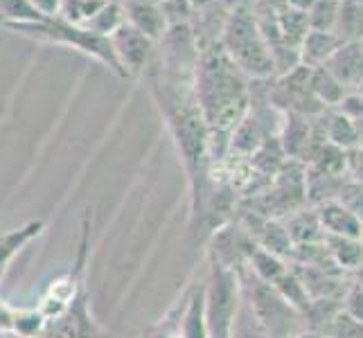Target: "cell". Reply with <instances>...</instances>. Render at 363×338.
Here are the masks:
<instances>
[{
  "label": "cell",
  "mask_w": 363,
  "mask_h": 338,
  "mask_svg": "<svg viewBox=\"0 0 363 338\" xmlns=\"http://www.w3.org/2000/svg\"><path fill=\"white\" fill-rule=\"evenodd\" d=\"M124 9V21L138 32H143L147 39H152L154 43H158L167 32V21L165 14H162L160 0H129V3L122 5Z\"/></svg>",
  "instance_id": "7"
},
{
  "label": "cell",
  "mask_w": 363,
  "mask_h": 338,
  "mask_svg": "<svg viewBox=\"0 0 363 338\" xmlns=\"http://www.w3.org/2000/svg\"><path fill=\"white\" fill-rule=\"evenodd\" d=\"M41 230H43V223L41 221H32V223L25 225V228H18V230L9 232V235L3 237V240H0V275L5 273L9 259L14 257L16 250H21V246L28 244L32 237L41 235Z\"/></svg>",
  "instance_id": "17"
},
{
  "label": "cell",
  "mask_w": 363,
  "mask_h": 338,
  "mask_svg": "<svg viewBox=\"0 0 363 338\" xmlns=\"http://www.w3.org/2000/svg\"><path fill=\"white\" fill-rule=\"evenodd\" d=\"M250 295V311L257 322L264 327L269 338H296L303 334V325L298 322L300 311H296L286 300L275 291V286L259 280L250 271V280L246 284Z\"/></svg>",
  "instance_id": "4"
},
{
  "label": "cell",
  "mask_w": 363,
  "mask_h": 338,
  "mask_svg": "<svg viewBox=\"0 0 363 338\" xmlns=\"http://www.w3.org/2000/svg\"><path fill=\"white\" fill-rule=\"evenodd\" d=\"M341 39L334 32H318V30H309L307 36L300 43V64L307 68H320L328 64V59L341 47Z\"/></svg>",
  "instance_id": "10"
},
{
  "label": "cell",
  "mask_w": 363,
  "mask_h": 338,
  "mask_svg": "<svg viewBox=\"0 0 363 338\" xmlns=\"http://www.w3.org/2000/svg\"><path fill=\"white\" fill-rule=\"evenodd\" d=\"M341 3H343V0H341ZM341 3H339V0H316V3L311 5L309 11H307L309 30L334 32L336 21H339Z\"/></svg>",
  "instance_id": "19"
},
{
  "label": "cell",
  "mask_w": 363,
  "mask_h": 338,
  "mask_svg": "<svg viewBox=\"0 0 363 338\" xmlns=\"http://www.w3.org/2000/svg\"><path fill=\"white\" fill-rule=\"evenodd\" d=\"M339 3H341V0H339Z\"/></svg>",
  "instance_id": "28"
},
{
  "label": "cell",
  "mask_w": 363,
  "mask_h": 338,
  "mask_svg": "<svg viewBox=\"0 0 363 338\" xmlns=\"http://www.w3.org/2000/svg\"><path fill=\"white\" fill-rule=\"evenodd\" d=\"M359 284H363V264L359 266Z\"/></svg>",
  "instance_id": "26"
},
{
  "label": "cell",
  "mask_w": 363,
  "mask_h": 338,
  "mask_svg": "<svg viewBox=\"0 0 363 338\" xmlns=\"http://www.w3.org/2000/svg\"><path fill=\"white\" fill-rule=\"evenodd\" d=\"M30 3L43 18H59L61 3H64V0H30Z\"/></svg>",
  "instance_id": "22"
},
{
  "label": "cell",
  "mask_w": 363,
  "mask_h": 338,
  "mask_svg": "<svg viewBox=\"0 0 363 338\" xmlns=\"http://www.w3.org/2000/svg\"><path fill=\"white\" fill-rule=\"evenodd\" d=\"M113 55L124 72V77H140L149 70L156 55V43L138 32L133 25L124 21L120 28L108 36Z\"/></svg>",
  "instance_id": "6"
},
{
  "label": "cell",
  "mask_w": 363,
  "mask_h": 338,
  "mask_svg": "<svg viewBox=\"0 0 363 338\" xmlns=\"http://www.w3.org/2000/svg\"><path fill=\"white\" fill-rule=\"evenodd\" d=\"M325 248L341 269H359L363 264V244L361 240H350V237H330L325 235Z\"/></svg>",
  "instance_id": "11"
},
{
  "label": "cell",
  "mask_w": 363,
  "mask_h": 338,
  "mask_svg": "<svg viewBox=\"0 0 363 338\" xmlns=\"http://www.w3.org/2000/svg\"><path fill=\"white\" fill-rule=\"evenodd\" d=\"M43 16L32 7L30 0H0V30L7 25L36 23Z\"/></svg>",
  "instance_id": "18"
},
{
  "label": "cell",
  "mask_w": 363,
  "mask_h": 338,
  "mask_svg": "<svg viewBox=\"0 0 363 338\" xmlns=\"http://www.w3.org/2000/svg\"><path fill=\"white\" fill-rule=\"evenodd\" d=\"M286 232H289L291 242L296 244H316L325 240V230L320 225L318 212L316 215H307V212H298L291 217V221L284 225Z\"/></svg>",
  "instance_id": "13"
},
{
  "label": "cell",
  "mask_w": 363,
  "mask_h": 338,
  "mask_svg": "<svg viewBox=\"0 0 363 338\" xmlns=\"http://www.w3.org/2000/svg\"><path fill=\"white\" fill-rule=\"evenodd\" d=\"M259 248L269 250L271 255H291L294 250V242L289 232H286L284 225H280L278 221H262L259 228Z\"/></svg>",
  "instance_id": "16"
},
{
  "label": "cell",
  "mask_w": 363,
  "mask_h": 338,
  "mask_svg": "<svg viewBox=\"0 0 363 338\" xmlns=\"http://www.w3.org/2000/svg\"><path fill=\"white\" fill-rule=\"evenodd\" d=\"M296 338H320V336L314 334V332H303V334H298Z\"/></svg>",
  "instance_id": "25"
},
{
  "label": "cell",
  "mask_w": 363,
  "mask_h": 338,
  "mask_svg": "<svg viewBox=\"0 0 363 338\" xmlns=\"http://www.w3.org/2000/svg\"><path fill=\"white\" fill-rule=\"evenodd\" d=\"M122 23H124V9H122V5L116 3V0H108V3H104L102 7H99V11L89 23L82 25V28L93 32V34H97V36H104V39H108V36L113 34Z\"/></svg>",
  "instance_id": "14"
},
{
  "label": "cell",
  "mask_w": 363,
  "mask_h": 338,
  "mask_svg": "<svg viewBox=\"0 0 363 338\" xmlns=\"http://www.w3.org/2000/svg\"><path fill=\"white\" fill-rule=\"evenodd\" d=\"M309 89H311V93H314V97L318 99V102H323V104H336V102H341V97L345 95L343 86L336 81L323 66L320 68H311Z\"/></svg>",
  "instance_id": "15"
},
{
  "label": "cell",
  "mask_w": 363,
  "mask_h": 338,
  "mask_svg": "<svg viewBox=\"0 0 363 338\" xmlns=\"http://www.w3.org/2000/svg\"><path fill=\"white\" fill-rule=\"evenodd\" d=\"M341 307H343V311L350 318H354L357 322L363 325V284L350 286V289L345 291V295H343Z\"/></svg>",
  "instance_id": "21"
},
{
  "label": "cell",
  "mask_w": 363,
  "mask_h": 338,
  "mask_svg": "<svg viewBox=\"0 0 363 338\" xmlns=\"http://www.w3.org/2000/svg\"><path fill=\"white\" fill-rule=\"evenodd\" d=\"M334 34L339 36L343 43L359 41V36H363V5L361 3H357V0H343Z\"/></svg>",
  "instance_id": "12"
},
{
  "label": "cell",
  "mask_w": 363,
  "mask_h": 338,
  "mask_svg": "<svg viewBox=\"0 0 363 338\" xmlns=\"http://www.w3.org/2000/svg\"><path fill=\"white\" fill-rule=\"evenodd\" d=\"M316 0H286V5L291 9H300V11H309V7L314 5Z\"/></svg>",
  "instance_id": "24"
},
{
  "label": "cell",
  "mask_w": 363,
  "mask_h": 338,
  "mask_svg": "<svg viewBox=\"0 0 363 338\" xmlns=\"http://www.w3.org/2000/svg\"><path fill=\"white\" fill-rule=\"evenodd\" d=\"M228 59L250 79H269L275 74L269 43L253 16V9L228 14L219 36Z\"/></svg>",
  "instance_id": "2"
},
{
  "label": "cell",
  "mask_w": 363,
  "mask_h": 338,
  "mask_svg": "<svg viewBox=\"0 0 363 338\" xmlns=\"http://www.w3.org/2000/svg\"><path fill=\"white\" fill-rule=\"evenodd\" d=\"M104 3H108V0H64V3H61L59 18H64V21L82 28L84 23H89L97 14L99 7Z\"/></svg>",
  "instance_id": "20"
},
{
  "label": "cell",
  "mask_w": 363,
  "mask_h": 338,
  "mask_svg": "<svg viewBox=\"0 0 363 338\" xmlns=\"http://www.w3.org/2000/svg\"><path fill=\"white\" fill-rule=\"evenodd\" d=\"M343 89L363 84V45L361 41H345L323 66Z\"/></svg>",
  "instance_id": "8"
},
{
  "label": "cell",
  "mask_w": 363,
  "mask_h": 338,
  "mask_svg": "<svg viewBox=\"0 0 363 338\" xmlns=\"http://www.w3.org/2000/svg\"><path fill=\"white\" fill-rule=\"evenodd\" d=\"M237 273L215 259L212 278L206 293V327L208 338H230L237 314Z\"/></svg>",
  "instance_id": "5"
},
{
  "label": "cell",
  "mask_w": 363,
  "mask_h": 338,
  "mask_svg": "<svg viewBox=\"0 0 363 338\" xmlns=\"http://www.w3.org/2000/svg\"><path fill=\"white\" fill-rule=\"evenodd\" d=\"M194 97L208 129V149L215 147L221 156L230 145V135L248 113L246 74L237 68L219 43L199 47L194 70Z\"/></svg>",
  "instance_id": "1"
},
{
  "label": "cell",
  "mask_w": 363,
  "mask_h": 338,
  "mask_svg": "<svg viewBox=\"0 0 363 338\" xmlns=\"http://www.w3.org/2000/svg\"><path fill=\"white\" fill-rule=\"evenodd\" d=\"M116 3H120V5H124V3H129V0H116Z\"/></svg>",
  "instance_id": "27"
},
{
  "label": "cell",
  "mask_w": 363,
  "mask_h": 338,
  "mask_svg": "<svg viewBox=\"0 0 363 338\" xmlns=\"http://www.w3.org/2000/svg\"><path fill=\"white\" fill-rule=\"evenodd\" d=\"M215 3L226 9L228 14H233V11H244V9H253L255 7V0H215Z\"/></svg>",
  "instance_id": "23"
},
{
  "label": "cell",
  "mask_w": 363,
  "mask_h": 338,
  "mask_svg": "<svg viewBox=\"0 0 363 338\" xmlns=\"http://www.w3.org/2000/svg\"><path fill=\"white\" fill-rule=\"evenodd\" d=\"M7 32H14L18 36L32 41H43V43H55V45H64L72 47L77 52L97 59L99 64L106 66L111 72H116L118 77H124V72L118 64V59L113 55V47H111L108 39L104 36H97L89 30L79 28V25H72L64 18H41L36 23H21V25H7L3 28ZM127 79V77H124Z\"/></svg>",
  "instance_id": "3"
},
{
  "label": "cell",
  "mask_w": 363,
  "mask_h": 338,
  "mask_svg": "<svg viewBox=\"0 0 363 338\" xmlns=\"http://www.w3.org/2000/svg\"><path fill=\"white\" fill-rule=\"evenodd\" d=\"M318 219L325 235L330 237H350V240H361V230H363V221L357 217L354 212H350L343 208L339 201L325 203L318 212Z\"/></svg>",
  "instance_id": "9"
}]
</instances>
